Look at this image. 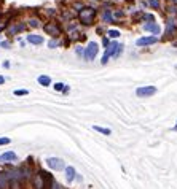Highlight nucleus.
Returning a JSON list of instances; mask_svg holds the SVG:
<instances>
[{"mask_svg": "<svg viewBox=\"0 0 177 189\" xmlns=\"http://www.w3.org/2000/svg\"><path fill=\"white\" fill-rule=\"evenodd\" d=\"M144 29H145L147 32H153V33H160V32H161L160 26L155 24V22H148V24H145V26H144Z\"/></svg>", "mask_w": 177, "mask_h": 189, "instance_id": "obj_9", "label": "nucleus"}, {"mask_svg": "<svg viewBox=\"0 0 177 189\" xmlns=\"http://www.w3.org/2000/svg\"><path fill=\"white\" fill-rule=\"evenodd\" d=\"M104 21H105V22H112V14H110L109 10L104 11Z\"/></svg>", "mask_w": 177, "mask_h": 189, "instance_id": "obj_20", "label": "nucleus"}, {"mask_svg": "<svg viewBox=\"0 0 177 189\" xmlns=\"http://www.w3.org/2000/svg\"><path fill=\"white\" fill-rule=\"evenodd\" d=\"M174 2H175V3H177V0H174Z\"/></svg>", "mask_w": 177, "mask_h": 189, "instance_id": "obj_31", "label": "nucleus"}, {"mask_svg": "<svg viewBox=\"0 0 177 189\" xmlns=\"http://www.w3.org/2000/svg\"><path fill=\"white\" fill-rule=\"evenodd\" d=\"M27 94H29L27 89H16L14 91V96H27Z\"/></svg>", "mask_w": 177, "mask_h": 189, "instance_id": "obj_18", "label": "nucleus"}, {"mask_svg": "<svg viewBox=\"0 0 177 189\" xmlns=\"http://www.w3.org/2000/svg\"><path fill=\"white\" fill-rule=\"evenodd\" d=\"M2 46H3V48H10V43H8V41H2Z\"/></svg>", "mask_w": 177, "mask_h": 189, "instance_id": "obj_26", "label": "nucleus"}, {"mask_svg": "<svg viewBox=\"0 0 177 189\" xmlns=\"http://www.w3.org/2000/svg\"><path fill=\"white\" fill-rule=\"evenodd\" d=\"M109 37H110V38H118V37H120V32L112 29V30H109Z\"/></svg>", "mask_w": 177, "mask_h": 189, "instance_id": "obj_19", "label": "nucleus"}, {"mask_svg": "<svg viewBox=\"0 0 177 189\" xmlns=\"http://www.w3.org/2000/svg\"><path fill=\"white\" fill-rule=\"evenodd\" d=\"M94 16H96V10L94 8H91V6H86V8H81L80 10V21L83 24H91L93 21H94Z\"/></svg>", "mask_w": 177, "mask_h": 189, "instance_id": "obj_1", "label": "nucleus"}, {"mask_svg": "<svg viewBox=\"0 0 177 189\" xmlns=\"http://www.w3.org/2000/svg\"><path fill=\"white\" fill-rule=\"evenodd\" d=\"M53 189H61V186L58 183H53Z\"/></svg>", "mask_w": 177, "mask_h": 189, "instance_id": "obj_27", "label": "nucleus"}, {"mask_svg": "<svg viewBox=\"0 0 177 189\" xmlns=\"http://www.w3.org/2000/svg\"><path fill=\"white\" fill-rule=\"evenodd\" d=\"M2 29H5V22H0V30Z\"/></svg>", "mask_w": 177, "mask_h": 189, "instance_id": "obj_29", "label": "nucleus"}, {"mask_svg": "<svg viewBox=\"0 0 177 189\" xmlns=\"http://www.w3.org/2000/svg\"><path fill=\"white\" fill-rule=\"evenodd\" d=\"M94 130L101 132V134H104V135H110V134H112L110 129H107V127H101V126H94Z\"/></svg>", "mask_w": 177, "mask_h": 189, "instance_id": "obj_15", "label": "nucleus"}, {"mask_svg": "<svg viewBox=\"0 0 177 189\" xmlns=\"http://www.w3.org/2000/svg\"><path fill=\"white\" fill-rule=\"evenodd\" d=\"M8 143H10V138H6V137L0 138V146H2V145H8Z\"/></svg>", "mask_w": 177, "mask_h": 189, "instance_id": "obj_22", "label": "nucleus"}, {"mask_svg": "<svg viewBox=\"0 0 177 189\" xmlns=\"http://www.w3.org/2000/svg\"><path fill=\"white\" fill-rule=\"evenodd\" d=\"M172 130H177V124H175V126H174V127H172Z\"/></svg>", "mask_w": 177, "mask_h": 189, "instance_id": "obj_30", "label": "nucleus"}, {"mask_svg": "<svg viewBox=\"0 0 177 189\" xmlns=\"http://www.w3.org/2000/svg\"><path fill=\"white\" fill-rule=\"evenodd\" d=\"M73 178H75V168L73 167H66V179H67V183H72Z\"/></svg>", "mask_w": 177, "mask_h": 189, "instance_id": "obj_10", "label": "nucleus"}, {"mask_svg": "<svg viewBox=\"0 0 177 189\" xmlns=\"http://www.w3.org/2000/svg\"><path fill=\"white\" fill-rule=\"evenodd\" d=\"M148 3H150V6H153V8H158V6H160L158 0H148Z\"/></svg>", "mask_w": 177, "mask_h": 189, "instance_id": "obj_21", "label": "nucleus"}, {"mask_svg": "<svg viewBox=\"0 0 177 189\" xmlns=\"http://www.w3.org/2000/svg\"><path fill=\"white\" fill-rule=\"evenodd\" d=\"M54 89H56V91H62V89H64V84H62V83H56V84H54Z\"/></svg>", "mask_w": 177, "mask_h": 189, "instance_id": "obj_23", "label": "nucleus"}, {"mask_svg": "<svg viewBox=\"0 0 177 189\" xmlns=\"http://www.w3.org/2000/svg\"><path fill=\"white\" fill-rule=\"evenodd\" d=\"M14 160H18V156L13 151H6V153L0 154V162L2 164H10V162H14Z\"/></svg>", "mask_w": 177, "mask_h": 189, "instance_id": "obj_6", "label": "nucleus"}, {"mask_svg": "<svg viewBox=\"0 0 177 189\" xmlns=\"http://www.w3.org/2000/svg\"><path fill=\"white\" fill-rule=\"evenodd\" d=\"M155 88L153 86H144V88H137L136 89V94L139 97H150V96H153L155 94Z\"/></svg>", "mask_w": 177, "mask_h": 189, "instance_id": "obj_5", "label": "nucleus"}, {"mask_svg": "<svg viewBox=\"0 0 177 189\" xmlns=\"http://www.w3.org/2000/svg\"><path fill=\"white\" fill-rule=\"evenodd\" d=\"M21 30H24V24H16V26H13V27H10V32H11V33H16V32H21Z\"/></svg>", "mask_w": 177, "mask_h": 189, "instance_id": "obj_17", "label": "nucleus"}, {"mask_svg": "<svg viewBox=\"0 0 177 189\" xmlns=\"http://www.w3.org/2000/svg\"><path fill=\"white\" fill-rule=\"evenodd\" d=\"M27 40H29V43H32V45H42L43 43V37H40V35H29V37H27Z\"/></svg>", "mask_w": 177, "mask_h": 189, "instance_id": "obj_11", "label": "nucleus"}, {"mask_svg": "<svg viewBox=\"0 0 177 189\" xmlns=\"http://www.w3.org/2000/svg\"><path fill=\"white\" fill-rule=\"evenodd\" d=\"M46 164H48V167L53 168V170H62V168H66L64 160L59 159V157H48V159H46Z\"/></svg>", "mask_w": 177, "mask_h": 189, "instance_id": "obj_4", "label": "nucleus"}, {"mask_svg": "<svg viewBox=\"0 0 177 189\" xmlns=\"http://www.w3.org/2000/svg\"><path fill=\"white\" fill-rule=\"evenodd\" d=\"M48 45H50V48H56V46H58V41H56V40H51Z\"/></svg>", "mask_w": 177, "mask_h": 189, "instance_id": "obj_24", "label": "nucleus"}, {"mask_svg": "<svg viewBox=\"0 0 177 189\" xmlns=\"http://www.w3.org/2000/svg\"><path fill=\"white\" fill-rule=\"evenodd\" d=\"M45 32L46 33H50V35H53V37H58L59 33H61V29H59V26H56L54 22H48L45 27Z\"/></svg>", "mask_w": 177, "mask_h": 189, "instance_id": "obj_7", "label": "nucleus"}, {"mask_svg": "<svg viewBox=\"0 0 177 189\" xmlns=\"http://www.w3.org/2000/svg\"><path fill=\"white\" fill-rule=\"evenodd\" d=\"M97 51H99V46H97V43L91 41V43L86 46V49H85V59H86V61H93V59L96 57Z\"/></svg>", "mask_w": 177, "mask_h": 189, "instance_id": "obj_3", "label": "nucleus"}, {"mask_svg": "<svg viewBox=\"0 0 177 189\" xmlns=\"http://www.w3.org/2000/svg\"><path fill=\"white\" fill-rule=\"evenodd\" d=\"M31 26L32 27H39V21H37V19H31Z\"/></svg>", "mask_w": 177, "mask_h": 189, "instance_id": "obj_25", "label": "nucleus"}, {"mask_svg": "<svg viewBox=\"0 0 177 189\" xmlns=\"http://www.w3.org/2000/svg\"><path fill=\"white\" fill-rule=\"evenodd\" d=\"M158 38L156 37H144V38H139L137 40V46H147V45H153L156 43Z\"/></svg>", "mask_w": 177, "mask_h": 189, "instance_id": "obj_8", "label": "nucleus"}, {"mask_svg": "<svg viewBox=\"0 0 177 189\" xmlns=\"http://www.w3.org/2000/svg\"><path fill=\"white\" fill-rule=\"evenodd\" d=\"M8 173H0V189H6V186H8Z\"/></svg>", "mask_w": 177, "mask_h": 189, "instance_id": "obj_12", "label": "nucleus"}, {"mask_svg": "<svg viewBox=\"0 0 177 189\" xmlns=\"http://www.w3.org/2000/svg\"><path fill=\"white\" fill-rule=\"evenodd\" d=\"M167 35H175L177 33V27L172 24V22H169V24H167V32H166Z\"/></svg>", "mask_w": 177, "mask_h": 189, "instance_id": "obj_16", "label": "nucleus"}, {"mask_svg": "<svg viewBox=\"0 0 177 189\" xmlns=\"http://www.w3.org/2000/svg\"><path fill=\"white\" fill-rule=\"evenodd\" d=\"M39 84H42V86H50V84H51V78L46 77V75H40V77H39Z\"/></svg>", "mask_w": 177, "mask_h": 189, "instance_id": "obj_13", "label": "nucleus"}, {"mask_svg": "<svg viewBox=\"0 0 177 189\" xmlns=\"http://www.w3.org/2000/svg\"><path fill=\"white\" fill-rule=\"evenodd\" d=\"M34 183H35V187L37 189H43V176L42 175H35Z\"/></svg>", "mask_w": 177, "mask_h": 189, "instance_id": "obj_14", "label": "nucleus"}, {"mask_svg": "<svg viewBox=\"0 0 177 189\" xmlns=\"http://www.w3.org/2000/svg\"><path fill=\"white\" fill-rule=\"evenodd\" d=\"M121 49V45H118V43H110L109 46H107V51H105V54H104V57H102V64H107V61H109V57L110 56H118V51Z\"/></svg>", "mask_w": 177, "mask_h": 189, "instance_id": "obj_2", "label": "nucleus"}, {"mask_svg": "<svg viewBox=\"0 0 177 189\" xmlns=\"http://www.w3.org/2000/svg\"><path fill=\"white\" fill-rule=\"evenodd\" d=\"M3 83H5V78L2 77V75H0V84H3Z\"/></svg>", "mask_w": 177, "mask_h": 189, "instance_id": "obj_28", "label": "nucleus"}]
</instances>
